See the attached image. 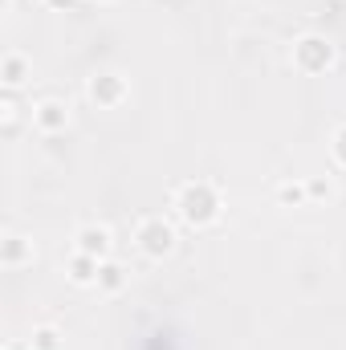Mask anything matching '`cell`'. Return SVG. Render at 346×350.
<instances>
[{"instance_id": "obj_1", "label": "cell", "mask_w": 346, "mask_h": 350, "mask_svg": "<svg viewBox=\"0 0 346 350\" xmlns=\"http://www.w3.org/2000/svg\"><path fill=\"white\" fill-rule=\"evenodd\" d=\"M172 212L183 228L204 232L224 216V196H220V187L212 179H187L172 191Z\"/></svg>"}, {"instance_id": "obj_2", "label": "cell", "mask_w": 346, "mask_h": 350, "mask_svg": "<svg viewBox=\"0 0 346 350\" xmlns=\"http://www.w3.org/2000/svg\"><path fill=\"white\" fill-rule=\"evenodd\" d=\"M289 62H293L297 74L318 78V74L334 70V62H338V45H334L326 33H302V37L293 41V49H289Z\"/></svg>"}, {"instance_id": "obj_3", "label": "cell", "mask_w": 346, "mask_h": 350, "mask_svg": "<svg viewBox=\"0 0 346 350\" xmlns=\"http://www.w3.org/2000/svg\"><path fill=\"white\" fill-rule=\"evenodd\" d=\"M175 245H179V232H175L172 220H163L159 212H151V216H143L135 224V249L147 261H168L175 253Z\"/></svg>"}, {"instance_id": "obj_4", "label": "cell", "mask_w": 346, "mask_h": 350, "mask_svg": "<svg viewBox=\"0 0 346 350\" xmlns=\"http://www.w3.org/2000/svg\"><path fill=\"white\" fill-rule=\"evenodd\" d=\"M86 98L98 110H114L131 98V78L118 74V70H98V74L86 78Z\"/></svg>"}, {"instance_id": "obj_5", "label": "cell", "mask_w": 346, "mask_h": 350, "mask_svg": "<svg viewBox=\"0 0 346 350\" xmlns=\"http://www.w3.org/2000/svg\"><path fill=\"white\" fill-rule=\"evenodd\" d=\"M29 118H33V126H37L41 135H62V131L70 126L74 110H70L66 98H37L33 110H29Z\"/></svg>"}, {"instance_id": "obj_6", "label": "cell", "mask_w": 346, "mask_h": 350, "mask_svg": "<svg viewBox=\"0 0 346 350\" xmlns=\"http://www.w3.org/2000/svg\"><path fill=\"white\" fill-rule=\"evenodd\" d=\"M74 253H86V257H98V261H110L114 257V232L98 220L90 224H78L74 228Z\"/></svg>"}, {"instance_id": "obj_7", "label": "cell", "mask_w": 346, "mask_h": 350, "mask_svg": "<svg viewBox=\"0 0 346 350\" xmlns=\"http://www.w3.org/2000/svg\"><path fill=\"white\" fill-rule=\"evenodd\" d=\"M33 257H37L33 241L8 228L4 241H0V265H4V269H25V265H33Z\"/></svg>"}, {"instance_id": "obj_8", "label": "cell", "mask_w": 346, "mask_h": 350, "mask_svg": "<svg viewBox=\"0 0 346 350\" xmlns=\"http://www.w3.org/2000/svg\"><path fill=\"white\" fill-rule=\"evenodd\" d=\"M29 78H33L29 57H25V53H16V49H8V53L0 57V82H4V90H21Z\"/></svg>"}, {"instance_id": "obj_9", "label": "cell", "mask_w": 346, "mask_h": 350, "mask_svg": "<svg viewBox=\"0 0 346 350\" xmlns=\"http://www.w3.org/2000/svg\"><path fill=\"white\" fill-rule=\"evenodd\" d=\"M98 269H102L98 257L70 253V261H66V277H70V285H78V289H94V285H98Z\"/></svg>"}, {"instance_id": "obj_10", "label": "cell", "mask_w": 346, "mask_h": 350, "mask_svg": "<svg viewBox=\"0 0 346 350\" xmlns=\"http://www.w3.org/2000/svg\"><path fill=\"white\" fill-rule=\"evenodd\" d=\"M127 277H131V273H127V265L110 257V261H102V269H98V285H94V289L114 297V293H122V289H127Z\"/></svg>"}, {"instance_id": "obj_11", "label": "cell", "mask_w": 346, "mask_h": 350, "mask_svg": "<svg viewBox=\"0 0 346 350\" xmlns=\"http://www.w3.org/2000/svg\"><path fill=\"white\" fill-rule=\"evenodd\" d=\"M273 196H277L281 208H302V204H310V196H306V179H281V183L273 187Z\"/></svg>"}, {"instance_id": "obj_12", "label": "cell", "mask_w": 346, "mask_h": 350, "mask_svg": "<svg viewBox=\"0 0 346 350\" xmlns=\"http://www.w3.org/2000/svg\"><path fill=\"white\" fill-rule=\"evenodd\" d=\"M29 350H66V334H62L57 326L41 322V326H33V334H29Z\"/></svg>"}, {"instance_id": "obj_13", "label": "cell", "mask_w": 346, "mask_h": 350, "mask_svg": "<svg viewBox=\"0 0 346 350\" xmlns=\"http://www.w3.org/2000/svg\"><path fill=\"white\" fill-rule=\"evenodd\" d=\"M0 118H4V131L12 135V131H16V118H21V110H16V90H4V98H0Z\"/></svg>"}, {"instance_id": "obj_14", "label": "cell", "mask_w": 346, "mask_h": 350, "mask_svg": "<svg viewBox=\"0 0 346 350\" xmlns=\"http://www.w3.org/2000/svg\"><path fill=\"white\" fill-rule=\"evenodd\" d=\"M306 196H310V204L330 200V196H334V183H330L326 175H310V179H306Z\"/></svg>"}, {"instance_id": "obj_15", "label": "cell", "mask_w": 346, "mask_h": 350, "mask_svg": "<svg viewBox=\"0 0 346 350\" xmlns=\"http://www.w3.org/2000/svg\"><path fill=\"white\" fill-rule=\"evenodd\" d=\"M330 159H334V167L346 172V122L334 126V135H330Z\"/></svg>"}, {"instance_id": "obj_16", "label": "cell", "mask_w": 346, "mask_h": 350, "mask_svg": "<svg viewBox=\"0 0 346 350\" xmlns=\"http://www.w3.org/2000/svg\"><path fill=\"white\" fill-rule=\"evenodd\" d=\"M41 4H45V8H74L78 0H41Z\"/></svg>"}, {"instance_id": "obj_17", "label": "cell", "mask_w": 346, "mask_h": 350, "mask_svg": "<svg viewBox=\"0 0 346 350\" xmlns=\"http://www.w3.org/2000/svg\"><path fill=\"white\" fill-rule=\"evenodd\" d=\"M330 4H338V8H346V0H330Z\"/></svg>"}, {"instance_id": "obj_18", "label": "cell", "mask_w": 346, "mask_h": 350, "mask_svg": "<svg viewBox=\"0 0 346 350\" xmlns=\"http://www.w3.org/2000/svg\"><path fill=\"white\" fill-rule=\"evenodd\" d=\"M90 4H106V0H90Z\"/></svg>"}, {"instance_id": "obj_19", "label": "cell", "mask_w": 346, "mask_h": 350, "mask_svg": "<svg viewBox=\"0 0 346 350\" xmlns=\"http://www.w3.org/2000/svg\"><path fill=\"white\" fill-rule=\"evenodd\" d=\"M8 4H12V0H4V8H8Z\"/></svg>"}]
</instances>
